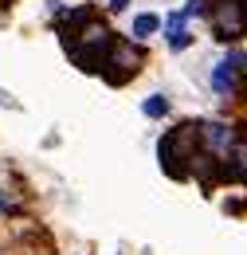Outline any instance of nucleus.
Instances as JSON below:
<instances>
[{
    "label": "nucleus",
    "mask_w": 247,
    "mask_h": 255,
    "mask_svg": "<svg viewBox=\"0 0 247 255\" xmlns=\"http://www.w3.org/2000/svg\"><path fill=\"white\" fill-rule=\"evenodd\" d=\"M141 110H145V114H149V118H161V114H165V110H169V102H165V98H145V106H141Z\"/></svg>",
    "instance_id": "6e6552de"
},
{
    "label": "nucleus",
    "mask_w": 247,
    "mask_h": 255,
    "mask_svg": "<svg viewBox=\"0 0 247 255\" xmlns=\"http://www.w3.org/2000/svg\"><path fill=\"white\" fill-rule=\"evenodd\" d=\"M4 204H8V200H4V192H0V212H4Z\"/></svg>",
    "instance_id": "9d476101"
},
{
    "label": "nucleus",
    "mask_w": 247,
    "mask_h": 255,
    "mask_svg": "<svg viewBox=\"0 0 247 255\" xmlns=\"http://www.w3.org/2000/svg\"><path fill=\"white\" fill-rule=\"evenodd\" d=\"M240 71H247V55H228L220 59L216 71H212V87H216L220 98H232L240 91Z\"/></svg>",
    "instance_id": "39448f33"
},
{
    "label": "nucleus",
    "mask_w": 247,
    "mask_h": 255,
    "mask_svg": "<svg viewBox=\"0 0 247 255\" xmlns=\"http://www.w3.org/2000/svg\"><path fill=\"white\" fill-rule=\"evenodd\" d=\"M110 8H125V0H110Z\"/></svg>",
    "instance_id": "1a4fd4ad"
},
{
    "label": "nucleus",
    "mask_w": 247,
    "mask_h": 255,
    "mask_svg": "<svg viewBox=\"0 0 247 255\" xmlns=\"http://www.w3.org/2000/svg\"><path fill=\"white\" fill-rule=\"evenodd\" d=\"M204 12L212 16L220 39H240L247 32V0H212L204 4Z\"/></svg>",
    "instance_id": "7ed1b4c3"
},
{
    "label": "nucleus",
    "mask_w": 247,
    "mask_h": 255,
    "mask_svg": "<svg viewBox=\"0 0 247 255\" xmlns=\"http://www.w3.org/2000/svg\"><path fill=\"white\" fill-rule=\"evenodd\" d=\"M196 129L200 126H177L161 137V169L169 177H188L185 161H196Z\"/></svg>",
    "instance_id": "f03ea898"
},
{
    "label": "nucleus",
    "mask_w": 247,
    "mask_h": 255,
    "mask_svg": "<svg viewBox=\"0 0 247 255\" xmlns=\"http://www.w3.org/2000/svg\"><path fill=\"white\" fill-rule=\"evenodd\" d=\"M98 71L106 75V83H114V87H118V83H125V79H133V75L141 71V51H137L133 43H122V39H114Z\"/></svg>",
    "instance_id": "20e7f679"
},
{
    "label": "nucleus",
    "mask_w": 247,
    "mask_h": 255,
    "mask_svg": "<svg viewBox=\"0 0 247 255\" xmlns=\"http://www.w3.org/2000/svg\"><path fill=\"white\" fill-rule=\"evenodd\" d=\"M110 43H114L110 28L102 20H94L91 8L71 12V24L63 28V47H67V55L83 71H98L102 59H106V51H110Z\"/></svg>",
    "instance_id": "f257e3e1"
},
{
    "label": "nucleus",
    "mask_w": 247,
    "mask_h": 255,
    "mask_svg": "<svg viewBox=\"0 0 247 255\" xmlns=\"http://www.w3.org/2000/svg\"><path fill=\"white\" fill-rule=\"evenodd\" d=\"M169 47H173V51H185L188 47V32H185V16H181V12L169 16Z\"/></svg>",
    "instance_id": "423d86ee"
},
{
    "label": "nucleus",
    "mask_w": 247,
    "mask_h": 255,
    "mask_svg": "<svg viewBox=\"0 0 247 255\" xmlns=\"http://www.w3.org/2000/svg\"><path fill=\"white\" fill-rule=\"evenodd\" d=\"M157 28H161V20H157L153 12H145V16H137V20H133V35H153Z\"/></svg>",
    "instance_id": "0eeeda50"
},
{
    "label": "nucleus",
    "mask_w": 247,
    "mask_h": 255,
    "mask_svg": "<svg viewBox=\"0 0 247 255\" xmlns=\"http://www.w3.org/2000/svg\"><path fill=\"white\" fill-rule=\"evenodd\" d=\"M8 4H12V0H0V8H8Z\"/></svg>",
    "instance_id": "9b49d317"
}]
</instances>
